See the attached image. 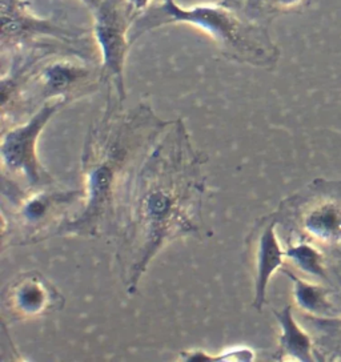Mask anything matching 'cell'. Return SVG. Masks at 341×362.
Instances as JSON below:
<instances>
[{
    "mask_svg": "<svg viewBox=\"0 0 341 362\" xmlns=\"http://www.w3.org/2000/svg\"><path fill=\"white\" fill-rule=\"evenodd\" d=\"M205 163L184 120L176 119L140 164L119 224L116 259L127 293H137L151 262L170 243L200 235Z\"/></svg>",
    "mask_w": 341,
    "mask_h": 362,
    "instance_id": "6da1fadb",
    "label": "cell"
},
{
    "mask_svg": "<svg viewBox=\"0 0 341 362\" xmlns=\"http://www.w3.org/2000/svg\"><path fill=\"white\" fill-rule=\"evenodd\" d=\"M108 92L105 112L86 136L81 153L84 200L57 235L110 236L119 229L129 185L140 164L172 122L141 103L128 112Z\"/></svg>",
    "mask_w": 341,
    "mask_h": 362,
    "instance_id": "7a4b0ae2",
    "label": "cell"
},
{
    "mask_svg": "<svg viewBox=\"0 0 341 362\" xmlns=\"http://www.w3.org/2000/svg\"><path fill=\"white\" fill-rule=\"evenodd\" d=\"M170 24H185L205 33L224 57L240 64L273 67L279 49L268 28L238 0H217L183 7L176 0H161L137 15L131 28L132 45L147 33Z\"/></svg>",
    "mask_w": 341,
    "mask_h": 362,
    "instance_id": "3957f363",
    "label": "cell"
},
{
    "mask_svg": "<svg viewBox=\"0 0 341 362\" xmlns=\"http://www.w3.org/2000/svg\"><path fill=\"white\" fill-rule=\"evenodd\" d=\"M64 105L63 102L45 103L30 119L3 131L0 146L3 180L11 182V202L23 193L43 189L54 182L37 156V143L51 117Z\"/></svg>",
    "mask_w": 341,
    "mask_h": 362,
    "instance_id": "277c9868",
    "label": "cell"
},
{
    "mask_svg": "<svg viewBox=\"0 0 341 362\" xmlns=\"http://www.w3.org/2000/svg\"><path fill=\"white\" fill-rule=\"evenodd\" d=\"M93 13L92 34L100 52V76L107 92L125 102V68L132 47L131 28L137 13L128 0H103Z\"/></svg>",
    "mask_w": 341,
    "mask_h": 362,
    "instance_id": "5b68a950",
    "label": "cell"
},
{
    "mask_svg": "<svg viewBox=\"0 0 341 362\" xmlns=\"http://www.w3.org/2000/svg\"><path fill=\"white\" fill-rule=\"evenodd\" d=\"M84 200L81 191H48L46 188L23 193L12 203L15 209L10 217L11 245H28L57 235L69 220L66 215L74 204Z\"/></svg>",
    "mask_w": 341,
    "mask_h": 362,
    "instance_id": "8992f818",
    "label": "cell"
},
{
    "mask_svg": "<svg viewBox=\"0 0 341 362\" xmlns=\"http://www.w3.org/2000/svg\"><path fill=\"white\" fill-rule=\"evenodd\" d=\"M87 31L64 27L55 21L36 16L24 0H1V51H15L35 45V49H50L40 45L51 39L83 55L81 47L88 42ZM59 49V48H57ZM54 51V49H52ZM62 51V49H60Z\"/></svg>",
    "mask_w": 341,
    "mask_h": 362,
    "instance_id": "52a82bcc",
    "label": "cell"
},
{
    "mask_svg": "<svg viewBox=\"0 0 341 362\" xmlns=\"http://www.w3.org/2000/svg\"><path fill=\"white\" fill-rule=\"evenodd\" d=\"M66 304L57 286L39 272H23L12 279L1 292L4 316L28 321L59 312Z\"/></svg>",
    "mask_w": 341,
    "mask_h": 362,
    "instance_id": "ba28073f",
    "label": "cell"
},
{
    "mask_svg": "<svg viewBox=\"0 0 341 362\" xmlns=\"http://www.w3.org/2000/svg\"><path fill=\"white\" fill-rule=\"evenodd\" d=\"M280 221L279 211L262 216L245 238L247 252L253 268V301L252 308L262 312L267 303V291L273 274L283 269L285 249L276 233Z\"/></svg>",
    "mask_w": 341,
    "mask_h": 362,
    "instance_id": "9c48e42d",
    "label": "cell"
},
{
    "mask_svg": "<svg viewBox=\"0 0 341 362\" xmlns=\"http://www.w3.org/2000/svg\"><path fill=\"white\" fill-rule=\"evenodd\" d=\"M292 309V305L284 306L282 310L273 309L280 327L276 358L279 361L313 362L316 360L313 339L297 324Z\"/></svg>",
    "mask_w": 341,
    "mask_h": 362,
    "instance_id": "30bf717a",
    "label": "cell"
},
{
    "mask_svg": "<svg viewBox=\"0 0 341 362\" xmlns=\"http://www.w3.org/2000/svg\"><path fill=\"white\" fill-rule=\"evenodd\" d=\"M300 226L308 238L327 245L341 244V204L321 202L309 206L300 217Z\"/></svg>",
    "mask_w": 341,
    "mask_h": 362,
    "instance_id": "8fae6325",
    "label": "cell"
},
{
    "mask_svg": "<svg viewBox=\"0 0 341 362\" xmlns=\"http://www.w3.org/2000/svg\"><path fill=\"white\" fill-rule=\"evenodd\" d=\"M285 276L294 284V300L301 312L313 318H333L336 308L330 303L328 291L318 284L311 283L299 277L294 272L282 269Z\"/></svg>",
    "mask_w": 341,
    "mask_h": 362,
    "instance_id": "7c38bea8",
    "label": "cell"
},
{
    "mask_svg": "<svg viewBox=\"0 0 341 362\" xmlns=\"http://www.w3.org/2000/svg\"><path fill=\"white\" fill-rule=\"evenodd\" d=\"M285 259L291 261L296 268L304 274L325 280L327 269L323 253L318 247L308 243L307 240L300 238L295 243H289L285 247Z\"/></svg>",
    "mask_w": 341,
    "mask_h": 362,
    "instance_id": "4fadbf2b",
    "label": "cell"
},
{
    "mask_svg": "<svg viewBox=\"0 0 341 362\" xmlns=\"http://www.w3.org/2000/svg\"><path fill=\"white\" fill-rule=\"evenodd\" d=\"M182 361H228V362H248L255 360V351L248 346H231L226 351H220L217 356L204 351H180Z\"/></svg>",
    "mask_w": 341,
    "mask_h": 362,
    "instance_id": "5bb4252c",
    "label": "cell"
},
{
    "mask_svg": "<svg viewBox=\"0 0 341 362\" xmlns=\"http://www.w3.org/2000/svg\"><path fill=\"white\" fill-rule=\"evenodd\" d=\"M311 0H247L245 8L252 16H274L306 8Z\"/></svg>",
    "mask_w": 341,
    "mask_h": 362,
    "instance_id": "9a60e30c",
    "label": "cell"
},
{
    "mask_svg": "<svg viewBox=\"0 0 341 362\" xmlns=\"http://www.w3.org/2000/svg\"><path fill=\"white\" fill-rule=\"evenodd\" d=\"M131 3V6L134 7V10L140 15L144 10H147L149 4L152 3V0H128Z\"/></svg>",
    "mask_w": 341,
    "mask_h": 362,
    "instance_id": "2e32d148",
    "label": "cell"
},
{
    "mask_svg": "<svg viewBox=\"0 0 341 362\" xmlns=\"http://www.w3.org/2000/svg\"><path fill=\"white\" fill-rule=\"evenodd\" d=\"M80 1H81L84 6H87L92 12L96 11L103 3V0H80Z\"/></svg>",
    "mask_w": 341,
    "mask_h": 362,
    "instance_id": "e0dca14e",
    "label": "cell"
}]
</instances>
